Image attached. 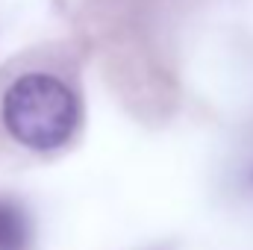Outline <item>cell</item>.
<instances>
[{"label": "cell", "instance_id": "cell-1", "mask_svg": "<svg viewBox=\"0 0 253 250\" xmlns=\"http://www.w3.org/2000/svg\"><path fill=\"white\" fill-rule=\"evenodd\" d=\"M80 121L74 91L50 74H24L3 94V124L30 150L68 144Z\"/></svg>", "mask_w": 253, "mask_h": 250}, {"label": "cell", "instance_id": "cell-2", "mask_svg": "<svg viewBox=\"0 0 253 250\" xmlns=\"http://www.w3.org/2000/svg\"><path fill=\"white\" fill-rule=\"evenodd\" d=\"M27 245H30L27 212L15 200L0 197V250H27Z\"/></svg>", "mask_w": 253, "mask_h": 250}]
</instances>
